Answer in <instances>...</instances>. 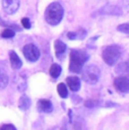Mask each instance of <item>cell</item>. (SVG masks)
I'll return each instance as SVG.
<instances>
[{
    "instance_id": "obj_1",
    "label": "cell",
    "mask_w": 129,
    "mask_h": 130,
    "mask_svg": "<svg viewBox=\"0 0 129 130\" xmlns=\"http://www.w3.org/2000/svg\"><path fill=\"white\" fill-rule=\"evenodd\" d=\"M88 60V54L82 50H73L70 52L69 70L71 72H80L85 62Z\"/></svg>"
},
{
    "instance_id": "obj_2",
    "label": "cell",
    "mask_w": 129,
    "mask_h": 130,
    "mask_svg": "<svg viewBox=\"0 0 129 130\" xmlns=\"http://www.w3.org/2000/svg\"><path fill=\"white\" fill-rule=\"evenodd\" d=\"M63 17V8L59 2H52L45 10V21L50 25H58Z\"/></svg>"
},
{
    "instance_id": "obj_3",
    "label": "cell",
    "mask_w": 129,
    "mask_h": 130,
    "mask_svg": "<svg viewBox=\"0 0 129 130\" xmlns=\"http://www.w3.org/2000/svg\"><path fill=\"white\" fill-rule=\"evenodd\" d=\"M121 56V49L118 45H109L103 50V60L105 61L106 64L109 66H113L116 64V62L119 60Z\"/></svg>"
},
{
    "instance_id": "obj_4",
    "label": "cell",
    "mask_w": 129,
    "mask_h": 130,
    "mask_svg": "<svg viewBox=\"0 0 129 130\" xmlns=\"http://www.w3.org/2000/svg\"><path fill=\"white\" fill-rule=\"evenodd\" d=\"M82 72H83V79L88 84H95L100 78V69L94 64L86 66L85 68L83 67Z\"/></svg>"
},
{
    "instance_id": "obj_5",
    "label": "cell",
    "mask_w": 129,
    "mask_h": 130,
    "mask_svg": "<svg viewBox=\"0 0 129 130\" xmlns=\"http://www.w3.org/2000/svg\"><path fill=\"white\" fill-rule=\"evenodd\" d=\"M23 53L25 56V58L31 62L38 61L40 58V50L34 44H26L23 49Z\"/></svg>"
},
{
    "instance_id": "obj_6",
    "label": "cell",
    "mask_w": 129,
    "mask_h": 130,
    "mask_svg": "<svg viewBox=\"0 0 129 130\" xmlns=\"http://www.w3.org/2000/svg\"><path fill=\"white\" fill-rule=\"evenodd\" d=\"M2 8L7 14H15L19 8V0H2Z\"/></svg>"
},
{
    "instance_id": "obj_7",
    "label": "cell",
    "mask_w": 129,
    "mask_h": 130,
    "mask_svg": "<svg viewBox=\"0 0 129 130\" xmlns=\"http://www.w3.org/2000/svg\"><path fill=\"white\" fill-rule=\"evenodd\" d=\"M115 86L119 92L127 93V92H129V78L128 77H123V76L118 77L115 80Z\"/></svg>"
},
{
    "instance_id": "obj_8",
    "label": "cell",
    "mask_w": 129,
    "mask_h": 130,
    "mask_svg": "<svg viewBox=\"0 0 129 130\" xmlns=\"http://www.w3.org/2000/svg\"><path fill=\"white\" fill-rule=\"evenodd\" d=\"M38 109L39 111L43 112V113H50L53 110V106H52V103L48 100H41L38 103Z\"/></svg>"
},
{
    "instance_id": "obj_9",
    "label": "cell",
    "mask_w": 129,
    "mask_h": 130,
    "mask_svg": "<svg viewBox=\"0 0 129 130\" xmlns=\"http://www.w3.org/2000/svg\"><path fill=\"white\" fill-rule=\"evenodd\" d=\"M67 85L73 92H77L80 88V79L76 76H71L67 78Z\"/></svg>"
},
{
    "instance_id": "obj_10",
    "label": "cell",
    "mask_w": 129,
    "mask_h": 130,
    "mask_svg": "<svg viewBox=\"0 0 129 130\" xmlns=\"http://www.w3.org/2000/svg\"><path fill=\"white\" fill-rule=\"evenodd\" d=\"M9 59H10L11 67H13L14 69H19L22 67V64H23L21 58L17 56V53L15 51H10V53H9Z\"/></svg>"
},
{
    "instance_id": "obj_11",
    "label": "cell",
    "mask_w": 129,
    "mask_h": 130,
    "mask_svg": "<svg viewBox=\"0 0 129 130\" xmlns=\"http://www.w3.org/2000/svg\"><path fill=\"white\" fill-rule=\"evenodd\" d=\"M66 49H67V46H66V44L63 43L62 41H56V43H54V50H56V54H57V57H61L62 54L66 52Z\"/></svg>"
},
{
    "instance_id": "obj_12",
    "label": "cell",
    "mask_w": 129,
    "mask_h": 130,
    "mask_svg": "<svg viewBox=\"0 0 129 130\" xmlns=\"http://www.w3.org/2000/svg\"><path fill=\"white\" fill-rule=\"evenodd\" d=\"M8 75L6 74V71L0 69V89L6 88V86L8 85Z\"/></svg>"
},
{
    "instance_id": "obj_13",
    "label": "cell",
    "mask_w": 129,
    "mask_h": 130,
    "mask_svg": "<svg viewBox=\"0 0 129 130\" xmlns=\"http://www.w3.org/2000/svg\"><path fill=\"white\" fill-rule=\"evenodd\" d=\"M29 106H31V100H29V97H27L26 95H23L21 97V100H19V107L22 110H27Z\"/></svg>"
},
{
    "instance_id": "obj_14",
    "label": "cell",
    "mask_w": 129,
    "mask_h": 130,
    "mask_svg": "<svg viewBox=\"0 0 129 130\" xmlns=\"http://www.w3.org/2000/svg\"><path fill=\"white\" fill-rule=\"evenodd\" d=\"M61 74V67L57 63H53L50 68V75L53 78H58Z\"/></svg>"
},
{
    "instance_id": "obj_15",
    "label": "cell",
    "mask_w": 129,
    "mask_h": 130,
    "mask_svg": "<svg viewBox=\"0 0 129 130\" xmlns=\"http://www.w3.org/2000/svg\"><path fill=\"white\" fill-rule=\"evenodd\" d=\"M58 93L62 99H66L68 96V89H67V86L63 83H60L58 85Z\"/></svg>"
},
{
    "instance_id": "obj_16",
    "label": "cell",
    "mask_w": 129,
    "mask_h": 130,
    "mask_svg": "<svg viewBox=\"0 0 129 130\" xmlns=\"http://www.w3.org/2000/svg\"><path fill=\"white\" fill-rule=\"evenodd\" d=\"M117 72L129 75V62H125V63H121L120 66H118V68H117Z\"/></svg>"
},
{
    "instance_id": "obj_17",
    "label": "cell",
    "mask_w": 129,
    "mask_h": 130,
    "mask_svg": "<svg viewBox=\"0 0 129 130\" xmlns=\"http://www.w3.org/2000/svg\"><path fill=\"white\" fill-rule=\"evenodd\" d=\"M1 36L4 37V39H11V37L15 36V31L11 28H6L1 33Z\"/></svg>"
},
{
    "instance_id": "obj_18",
    "label": "cell",
    "mask_w": 129,
    "mask_h": 130,
    "mask_svg": "<svg viewBox=\"0 0 129 130\" xmlns=\"http://www.w3.org/2000/svg\"><path fill=\"white\" fill-rule=\"evenodd\" d=\"M118 31L122 32V33H129V23L119 25V26H118Z\"/></svg>"
},
{
    "instance_id": "obj_19",
    "label": "cell",
    "mask_w": 129,
    "mask_h": 130,
    "mask_svg": "<svg viewBox=\"0 0 129 130\" xmlns=\"http://www.w3.org/2000/svg\"><path fill=\"white\" fill-rule=\"evenodd\" d=\"M22 25H23L24 28H26V29L31 28V22H29L28 18H23L22 19Z\"/></svg>"
},
{
    "instance_id": "obj_20",
    "label": "cell",
    "mask_w": 129,
    "mask_h": 130,
    "mask_svg": "<svg viewBox=\"0 0 129 130\" xmlns=\"http://www.w3.org/2000/svg\"><path fill=\"white\" fill-rule=\"evenodd\" d=\"M85 105L87 106V107L98 106V105H99V102H98V101H86V102H85Z\"/></svg>"
},
{
    "instance_id": "obj_21",
    "label": "cell",
    "mask_w": 129,
    "mask_h": 130,
    "mask_svg": "<svg viewBox=\"0 0 129 130\" xmlns=\"http://www.w3.org/2000/svg\"><path fill=\"white\" fill-rule=\"evenodd\" d=\"M0 130H16L13 124H4L0 127Z\"/></svg>"
},
{
    "instance_id": "obj_22",
    "label": "cell",
    "mask_w": 129,
    "mask_h": 130,
    "mask_svg": "<svg viewBox=\"0 0 129 130\" xmlns=\"http://www.w3.org/2000/svg\"><path fill=\"white\" fill-rule=\"evenodd\" d=\"M76 33H68V37L69 39H71V40H74V39H76Z\"/></svg>"
}]
</instances>
